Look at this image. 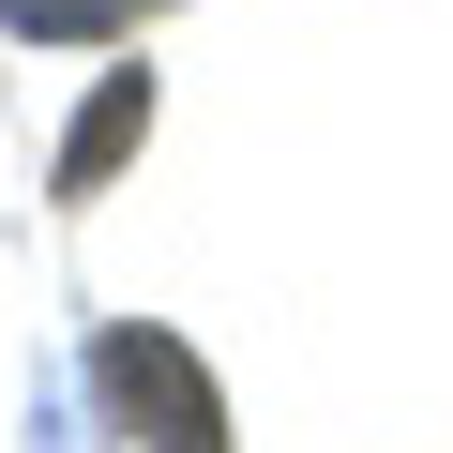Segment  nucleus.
Listing matches in <instances>:
<instances>
[{
    "label": "nucleus",
    "instance_id": "1",
    "mask_svg": "<svg viewBox=\"0 0 453 453\" xmlns=\"http://www.w3.org/2000/svg\"><path fill=\"white\" fill-rule=\"evenodd\" d=\"M16 31H106V16H136V0H0Z\"/></svg>",
    "mask_w": 453,
    "mask_h": 453
}]
</instances>
